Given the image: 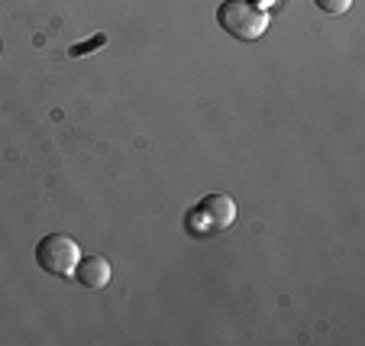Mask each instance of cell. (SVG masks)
<instances>
[{
  "mask_svg": "<svg viewBox=\"0 0 365 346\" xmlns=\"http://www.w3.org/2000/svg\"><path fill=\"white\" fill-rule=\"evenodd\" d=\"M217 23L227 36L242 42H252L269 29V14L259 7H252L249 0H223L217 7Z\"/></svg>",
  "mask_w": 365,
  "mask_h": 346,
  "instance_id": "cell-1",
  "label": "cell"
},
{
  "mask_svg": "<svg viewBox=\"0 0 365 346\" xmlns=\"http://www.w3.org/2000/svg\"><path fill=\"white\" fill-rule=\"evenodd\" d=\"M78 259H81V246L68 233H46L36 243V263L48 275L71 278L78 269Z\"/></svg>",
  "mask_w": 365,
  "mask_h": 346,
  "instance_id": "cell-2",
  "label": "cell"
},
{
  "mask_svg": "<svg viewBox=\"0 0 365 346\" xmlns=\"http://www.w3.org/2000/svg\"><path fill=\"white\" fill-rule=\"evenodd\" d=\"M194 220H204L207 230H227L236 220V201L227 194H207L204 201L197 204Z\"/></svg>",
  "mask_w": 365,
  "mask_h": 346,
  "instance_id": "cell-3",
  "label": "cell"
},
{
  "mask_svg": "<svg viewBox=\"0 0 365 346\" xmlns=\"http://www.w3.org/2000/svg\"><path fill=\"white\" fill-rule=\"evenodd\" d=\"M75 278L84 288H107L110 285V263L103 256H81L78 259Z\"/></svg>",
  "mask_w": 365,
  "mask_h": 346,
  "instance_id": "cell-4",
  "label": "cell"
},
{
  "mask_svg": "<svg viewBox=\"0 0 365 346\" xmlns=\"http://www.w3.org/2000/svg\"><path fill=\"white\" fill-rule=\"evenodd\" d=\"M324 14H346L352 7V0H314Z\"/></svg>",
  "mask_w": 365,
  "mask_h": 346,
  "instance_id": "cell-5",
  "label": "cell"
}]
</instances>
